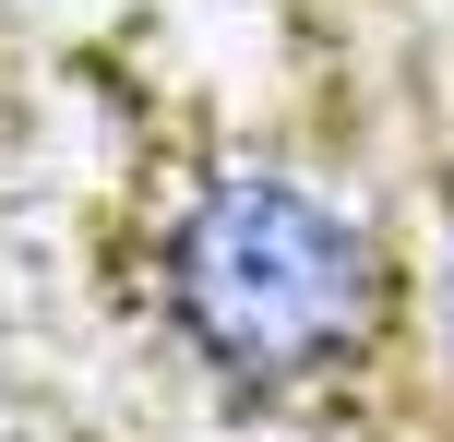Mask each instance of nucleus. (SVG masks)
Wrapping results in <instances>:
<instances>
[{"label":"nucleus","instance_id":"nucleus-1","mask_svg":"<svg viewBox=\"0 0 454 442\" xmlns=\"http://www.w3.org/2000/svg\"><path fill=\"white\" fill-rule=\"evenodd\" d=\"M383 239L287 156H204L156 215V335L251 407H299L383 347Z\"/></svg>","mask_w":454,"mask_h":442},{"label":"nucleus","instance_id":"nucleus-2","mask_svg":"<svg viewBox=\"0 0 454 442\" xmlns=\"http://www.w3.org/2000/svg\"><path fill=\"white\" fill-rule=\"evenodd\" d=\"M419 299H431V359H442V383H454V215H442V239H431V275H419Z\"/></svg>","mask_w":454,"mask_h":442}]
</instances>
